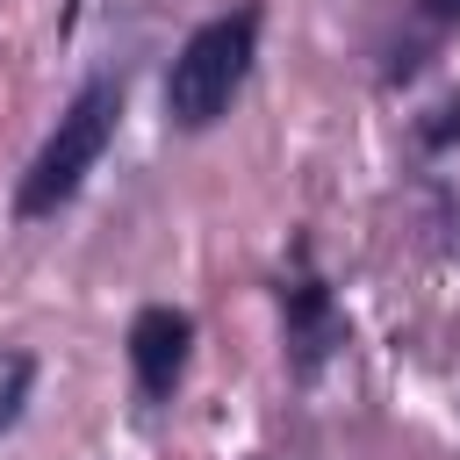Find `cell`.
<instances>
[{
    "instance_id": "1",
    "label": "cell",
    "mask_w": 460,
    "mask_h": 460,
    "mask_svg": "<svg viewBox=\"0 0 460 460\" xmlns=\"http://www.w3.org/2000/svg\"><path fill=\"white\" fill-rule=\"evenodd\" d=\"M115 115H122V79H86V86L72 93V108H65L58 129L43 137L36 165L22 172L14 208H22L29 223L50 216V208H65V201L79 194V180L101 165V151H108V137H115Z\"/></svg>"
},
{
    "instance_id": "2",
    "label": "cell",
    "mask_w": 460,
    "mask_h": 460,
    "mask_svg": "<svg viewBox=\"0 0 460 460\" xmlns=\"http://www.w3.org/2000/svg\"><path fill=\"white\" fill-rule=\"evenodd\" d=\"M252 43H259V7H237V14L201 22V29L180 43L172 72H165V115H172L180 129H208V122L237 101V86H244V72H252Z\"/></svg>"
},
{
    "instance_id": "3",
    "label": "cell",
    "mask_w": 460,
    "mask_h": 460,
    "mask_svg": "<svg viewBox=\"0 0 460 460\" xmlns=\"http://www.w3.org/2000/svg\"><path fill=\"white\" fill-rule=\"evenodd\" d=\"M187 345H194V323L180 309H165V302L158 309H137V323H129V367H137V388L151 402L172 395V381L187 367Z\"/></svg>"
},
{
    "instance_id": "4",
    "label": "cell",
    "mask_w": 460,
    "mask_h": 460,
    "mask_svg": "<svg viewBox=\"0 0 460 460\" xmlns=\"http://www.w3.org/2000/svg\"><path fill=\"white\" fill-rule=\"evenodd\" d=\"M29 381H36V359H29V352H0V431L22 417V402H29Z\"/></svg>"
}]
</instances>
